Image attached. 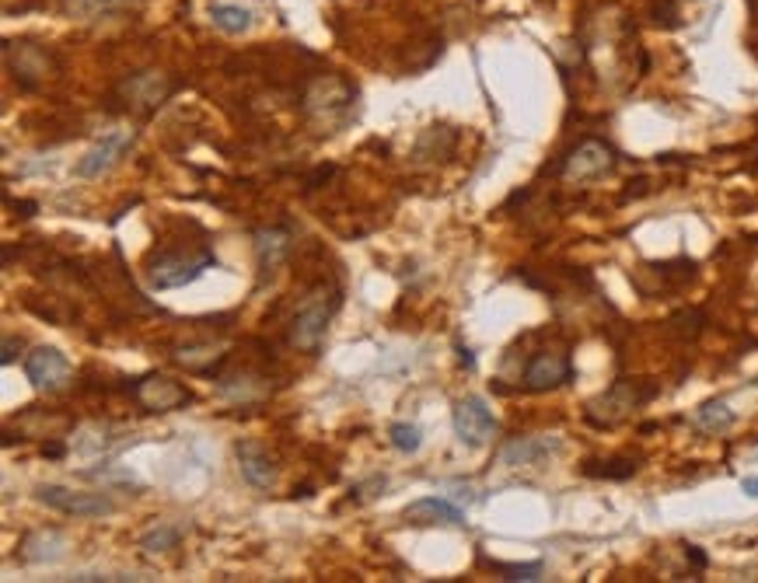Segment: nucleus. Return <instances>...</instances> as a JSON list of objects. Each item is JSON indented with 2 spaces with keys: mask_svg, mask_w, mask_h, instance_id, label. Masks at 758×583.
Returning <instances> with one entry per match:
<instances>
[{
  "mask_svg": "<svg viewBox=\"0 0 758 583\" xmlns=\"http://www.w3.org/2000/svg\"><path fill=\"white\" fill-rule=\"evenodd\" d=\"M339 308V294L332 290V294H325V287H318L315 294L304 297V304L297 308L294 322H290V346L301 353H318V346H322L325 332H329V322L332 315H336Z\"/></svg>",
  "mask_w": 758,
  "mask_h": 583,
  "instance_id": "nucleus-1",
  "label": "nucleus"
},
{
  "mask_svg": "<svg viewBox=\"0 0 758 583\" xmlns=\"http://www.w3.org/2000/svg\"><path fill=\"white\" fill-rule=\"evenodd\" d=\"M217 259L210 252H161L147 262V280L158 290H175L200 280L207 269H214Z\"/></svg>",
  "mask_w": 758,
  "mask_h": 583,
  "instance_id": "nucleus-2",
  "label": "nucleus"
},
{
  "mask_svg": "<svg viewBox=\"0 0 758 583\" xmlns=\"http://www.w3.org/2000/svg\"><path fill=\"white\" fill-rule=\"evenodd\" d=\"M35 500H39L42 507L56 510V514L81 517V521L116 514V503L105 493H77V489H67V486H39L35 489Z\"/></svg>",
  "mask_w": 758,
  "mask_h": 583,
  "instance_id": "nucleus-3",
  "label": "nucleus"
},
{
  "mask_svg": "<svg viewBox=\"0 0 758 583\" xmlns=\"http://www.w3.org/2000/svg\"><path fill=\"white\" fill-rule=\"evenodd\" d=\"M451 426H455V437L465 447H486L497 437V416L479 395L458 398L455 409H451Z\"/></svg>",
  "mask_w": 758,
  "mask_h": 583,
  "instance_id": "nucleus-4",
  "label": "nucleus"
},
{
  "mask_svg": "<svg viewBox=\"0 0 758 583\" xmlns=\"http://www.w3.org/2000/svg\"><path fill=\"white\" fill-rule=\"evenodd\" d=\"M650 395H654V391H640L633 381H615V385L601 391L594 402H587V423L601 426V430H605V426H619L622 419H629V412L647 402Z\"/></svg>",
  "mask_w": 758,
  "mask_h": 583,
  "instance_id": "nucleus-5",
  "label": "nucleus"
},
{
  "mask_svg": "<svg viewBox=\"0 0 758 583\" xmlns=\"http://www.w3.org/2000/svg\"><path fill=\"white\" fill-rule=\"evenodd\" d=\"M615 168V151L605 144V140H580L570 154L563 158V179L570 182H587V179H601Z\"/></svg>",
  "mask_w": 758,
  "mask_h": 583,
  "instance_id": "nucleus-6",
  "label": "nucleus"
},
{
  "mask_svg": "<svg viewBox=\"0 0 758 583\" xmlns=\"http://www.w3.org/2000/svg\"><path fill=\"white\" fill-rule=\"evenodd\" d=\"M133 398H137L147 412H175L193 402V391L182 388L179 381L165 378V374H147V378H140L137 385H133Z\"/></svg>",
  "mask_w": 758,
  "mask_h": 583,
  "instance_id": "nucleus-7",
  "label": "nucleus"
},
{
  "mask_svg": "<svg viewBox=\"0 0 758 583\" xmlns=\"http://www.w3.org/2000/svg\"><path fill=\"white\" fill-rule=\"evenodd\" d=\"M25 378L35 391H60L70 378V360L56 346H35L25 357Z\"/></svg>",
  "mask_w": 758,
  "mask_h": 583,
  "instance_id": "nucleus-8",
  "label": "nucleus"
},
{
  "mask_svg": "<svg viewBox=\"0 0 758 583\" xmlns=\"http://www.w3.org/2000/svg\"><path fill=\"white\" fill-rule=\"evenodd\" d=\"M566 381H573V364L566 353L542 350L524 367V388L528 391H552V388H563Z\"/></svg>",
  "mask_w": 758,
  "mask_h": 583,
  "instance_id": "nucleus-9",
  "label": "nucleus"
},
{
  "mask_svg": "<svg viewBox=\"0 0 758 583\" xmlns=\"http://www.w3.org/2000/svg\"><path fill=\"white\" fill-rule=\"evenodd\" d=\"M238 472L252 489H273L276 486V461L259 440H238L235 444Z\"/></svg>",
  "mask_w": 758,
  "mask_h": 583,
  "instance_id": "nucleus-10",
  "label": "nucleus"
},
{
  "mask_svg": "<svg viewBox=\"0 0 758 583\" xmlns=\"http://www.w3.org/2000/svg\"><path fill=\"white\" fill-rule=\"evenodd\" d=\"M172 88L175 84L168 81L161 70H140V74H130L119 84V91H123V98L133 109H158V105L172 95Z\"/></svg>",
  "mask_w": 758,
  "mask_h": 583,
  "instance_id": "nucleus-11",
  "label": "nucleus"
},
{
  "mask_svg": "<svg viewBox=\"0 0 758 583\" xmlns=\"http://www.w3.org/2000/svg\"><path fill=\"white\" fill-rule=\"evenodd\" d=\"M130 144H133L130 133H109V137H102L88 154H84L81 161H77L74 172L81 175V179H102L105 172H112V168H116V161L123 158V151Z\"/></svg>",
  "mask_w": 758,
  "mask_h": 583,
  "instance_id": "nucleus-12",
  "label": "nucleus"
},
{
  "mask_svg": "<svg viewBox=\"0 0 758 583\" xmlns=\"http://www.w3.org/2000/svg\"><path fill=\"white\" fill-rule=\"evenodd\" d=\"M287 252H290V234L283 227H262L255 231V262H259V276L262 280H273L276 269L287 262Z\"/></svg>",
  "mask_w": 758,
  "mask_h": 583,
  "instance_id": "nucleus-13",
  "label": "nucleus"
},
{
  "mask_svg": "<svg viewBox=\"0 0 758 583\" xmlns=\"http://www.w3.org/2000/svg\"><path fill=\"white\" fill-rule=\"evenodd\" d=\"M409 524H448V528H462L465 510H458L455 503H448L444 496H420L406 507Z\"/></svg>",
  "mask_w": 758,
  "mask_h": 583,
  "instance_id": "nucleus-14",
  "label": "nucleus"
},
{
  "mask_svg": "<svg viewBox=\"0 0 758 583\" xmlns=\"http://www.w3.org/2000/svg\"><path fill=\"white\" fill-rule=\"evenodd\" d=\"M559 447L563 444H559L556 437H517V440H510L504 451H500V461H504V465H514V468L538 465V461L552 458Z\"/></svg>",
  "mask_w": 758,
  "mask_h": 583,
  "instance_id": "nucleus-15",
  "label": "nucleus"
},
{
  "mask_svg": "<svg viewBox=\"0 0 758 583\" xmlns=\"http://www.w3.org/2000/svg\"><path fill=\"white\" fill-rule=\"evenodd\" d=\"M63 549H67L63 531L46 528V531H32V535L21 538L18 556H21V563H56V559L63 556Z\"/></svg>",
  "mask_w": 758,
  "mask_h": 583,
  "instance_id": "nucleus-16",
  "label": "nucleus"
},
{
  "mask_svg": "<svg viewBox=\"0 0 758 583\" xmlns=\"http://www.w3.org/2000/svg\"><path fill=\"white\" fill-rule=\"evenodd\" d=\"M734 419H738V416H734V409L724 402V398H710V402H703L696 409V426H699V430H706V433L731 430Z\"/></svg>",
  "mask_w": 758,
  "mask_h": 583,
  "instance_id": "nucleus-17",
  "label": "nucleus"
},
{
  "mask_svg": "<svg viewBox=\"0 0 758 583\" xmlns=\"http://www.w3.org/2000/svg\"><path fill=\"white\" fill-rule=\"evenodd\" d=\"M210 21H214L221 32L242 35L252 28V11L242 4H217V7H210Z\"/></svg>",
  "mask_w": 758,
  "mask_h": 583,
  "instance_id": "nucleus-18",
  "label": "nucleus"
},
{
  "mask_svg": "<svg viewBox=\"0 0 758 583\" xmlns=\"http://www.w3.org/2000/svg\"><path fill=\"white\" fill-rule=\"evenodd\" d=\"M388 440H392L395 451L416 454L423 447V430L416 423H392V430H388Z\"/></svg>",
  "mask_w": 758,
  "mask_h": 583,
  "instance_id": "nucleus-19",
  "label": "nucleus"
},
{
  "mask_svg": "<svg viewBox=\"0 0 758 583\" xmlns=\"http://www.w3.org/2000/svg\"><path fill=\"white\" fill-rule=\"evenodd\" d=\"M175 545H179V528H172V524H158V528H151L140 538V549L144 552H168Z\"/></svg>",
  "mask_w": 758,
  "mask_h": 583,
  "instance_id": "nucleus-20",
  "label": "nucleus"
},
{
  "mask_svg": "<svg viewBox=\"0 0 758 583\" xmlns=\"http://www.w3.org/2000/svg\"><path fill=\"white\" fill-rule=\"evenodd\" d=\"M605 468H598L594 461H587L584 472L594 475V479H629V475H636V461L629 458H615V461H601Z\"/></svg>",
  "mask_w": 758,
  "mask_h": 583,
  "instance_id": "nucleus-21",
  "label": "nucleus"
},
{
  "mask_svg": "<svg viewBox=\"0 0 758 583\" xmlns=\"http://www.w3.org/2000/svg\"><path fill=\"white\" fill-rule=\"evenodd\" d=\"M497 573H504V580L517 583V580H542V563H524V566H500Z\"/></svg>",
  "mask_w": 758,
  "mask_h": 583,
  "instance_id": "nucleus-22",
  "label": "nucleus"
},
{
  "mask_svg": "<svg viewBox=\"0 0 758 583\" xmlns=\"http://www.w3.org/2000/svg\"><path fill=\"white\" fill-rule=\"evenodd\" d=\"M18 353H21V339L7 336V339H4V350H0V364L11 367L14 360H18Z\"/></svg>",
  "mask_w": 758,
  "mask_h": 583,
  "instance_id": "nucleus-23",
  "label": "nucleus"
},
{
  "mask_svg": "<svg viewBox=\"0 0 758 583\" xmlns=\"http://www.w3.org/2000/svg\"><path fill=\"white\" fill-rule=\"evenodd\" d=\"M329 175H332V165H322V168H315V175H311V179H308V186H304V189H318V182H325V179H329Z\"/></svg>",
  "mask_w": 758,
  "mask_h": 583,
  "instance_id": "nucleus-24",
  "label": "nucleus"
},
{
  "mask_svg": "<svg viewBox=\"0 0 758 583\" xmlns=\"http://www.w3.org/2000/svg\"><path fill=\"white\" fill-rule=\"evenodd\" d=\"M14 210H18V217H32V213L39 210V203H32V199H18Z\"/></svg>",
  "mask_w": 758,
  "mask_h": 583,
  "instance_id": "nucleus-25",
  "label": "nucleus"
},
{
  "mask_svg": "<svg viewBox=\"0 0 758 583\" xmlns=\"http://www.w3.org/2000/svg\"><path fill=\"white\" fill-rule=\"evenodd\" d=\"M458 360H462V367H469V371H476V357H472L469 346H458Z\"/></svg>",
  "mask_w": 758,
  "mask_h": 583,
  "instance_id": "nucleus-26",
  "label": "nucleus"
},
{
  "mask_svg": "<svg viewBox=\"0 0 758 583\" xmlns=\"http://www.w3.org/2000/svg\"><path fill=\"white\" fill-rule=\"evenodd\" d=\"M689 559H692V563L699 566V570H703V566H706V556H703V552L696 549V545H689Z\"/></svg>",
  "mask_w": 758,
  "mask_h": 583,
  "instance_id": "nucleus-27",
  "label": "nucleus"
},
{
  "mask_svg": "<svg viewBox=\"0 0 758 583\" xmlns=\"http://www.w3.org/2000/svg\"><path fill=\"white\" fill-rule=\"evenodd\" d=\"M741 489H745L748 496H755V500H758V475H755V479H745V482H741Z\"/></svg>",
  "mask_w": 758,
  "mask_h": 583,
  "instance_id": "nucleus-28",
  "label": "nucleus"
},
{
  "mask_svg": "<svg viewBox=\"0 0 758 583\" xmlns=\"http://www.w3.org/2000/svg\"><path fill=\"white\" fill-rule=\"evenodd\" d=\"M42 454H46V458H60L63 447L60 444H49V447H42Z\"/></svg>",
  "mask_w": 758,
  "mask_h": 583,
  "instance_id": "nucleus-29",
  "label": "nucleus"
}]
</instances>
